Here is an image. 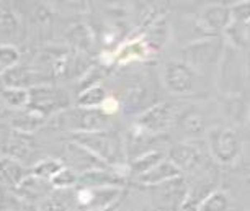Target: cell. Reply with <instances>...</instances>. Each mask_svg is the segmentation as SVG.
I'll list each match as a JSON object with an SVG mask.
<instances>
[{"label":"cell","instance_id":"obj_13","mask_svg":"<svg viewBox=\"0 0 250 211\" xmlns=\"http://www.w3.org/2000/svg\"><path fill=\"white\" fill-rule=\"evenodd\" d=\"M230 23V7L221 5V3H213L206 5L200 12V26L203 30L211 33L226 31V28Z\"/></svg>","mask_w":250,"mask_h":211},{"label":"cell","instance_id":"obj_26","mask_svg":"<svg viewBox=\"0 0 250 211\" xmlns=\"http://www.w3.org/2000/svg\"><path fill=\"white\" fill-rule=\"evenodd\" d=\"M77 182H79V173H75L74 170H70L67 166H64L53 179L49 180V184L51 187H54V189H58V190H69L77 185Z\"/></svg>","mask_w":250,"mask_h":211},{"label":"cell","instance_id":"obj_6","mask_svg":"<svg viewBox=\"0 0 250 211\" xmlns=\"http://www.w3.org/2000/svg\"><path fill=\"white\" fill-rule=\"evenodd\" d=\"M162 82L165 88L173 95H188L193 93L198 87V72L183 61H168L164 65Z\"/></svg>","mask_w":250,"mask_h":211},{"label":"cell","instance_id":"obj_8","mask_svg":"<svg viewBox=\"0 0 250 211\" xmlns=\"http://www.w3.org/2000/svg\"><path fill=\"white\" fill-rule=\"evenodd\" d=\"M173 121H175L173 106L165 102H160V103H155L152 106H149V108L139 116L138 126L146 134L154 136V134H160V133H164V131H167L173 125Z\"/></svg>","mask_w":250,"mask_h":211},{"label":"cell","instance_id":"obj_22","mask_svg":"<svg viewBox=\"0 0 250 211\" xmlns=\"http://www.w3.org/2000/svg\"><path fill=\"white\" fill-rule=\"evenodd\" d=\"M230 210V200L228 193L221 190L209 191L205 198L200 201L196 211H229Z\"/></svg>","mask_w":250,"mask_h":211},{"label":"cell","instance_id":"obj_29","mask_svg":"<svg viewBox=\"0 0 250 211\" xmlns=\"http://www.w3.org/2000/svg\"><path fill=\"white\" fill-rule=\"evenodd\" d=\"M3 116H5V105H3V102L0 100V121H2Z\"/></svg>","mask_w":250,"mask_h":211},{"label":"cell","instance_id":"obj_10","mask_svg":"<svg viewBox=\"0 0 250 211\" xmlns=\"http://www.w3.org/2000/svg\"><path fill=\"white\" fill-rule=\"evenodd\" d=\"M155 189V200L162 206V211H170L175 210L178 206H182L187 200L188 187L185 185V180L182 177H177L173 180L165 182L162 185L154 187Z\"/></svg>","mask_w":250,"mask_h":211},{"label":"cell","instance_id":"obj_15","mask_svg":"<svg viewBox=\"0 0 250 211\" xmlns=\"http://www.w3.org/2000/svg\"><path fill=\"white\" fill-rule=\"evenodd\" d=\"M43 79L44 77L40 76L35 69L20 67V65H15V67L5 70L2 76V81L5 84V87L25 88V90H26V87L41 85V81H43Z\"/></svg>","mask_w":250,"mask_h":211},{"label":"cell","instance_id":"obj_23","mask_svg":"<svg viewBox=\"0 0 250 211\" xmlns=\"http://www.w3.org/2000/svg\"><path fill=\"white\" fill-rule=\"evenodd\" d=\"M20 28L17 13L8 3L0 2V35L3 36H15Z\"/></svg>","mask_w":250,"mask_h":211},{"label":"cell","instance_id":"obj_14","mask_svg":"<svg viewBox=\"0 0 250 211\" xmlns=\"http://www.w3.org/2000/svg\"><path fill=\"white\" fill-rule=\"evenodd\" d=\"M125 182L126 180L121 173L111 170V169L108 170L106 167H103L79 175L77 185H80V189H92V187H120V189H123Z\"/></svg>","mask_w":250,"mask_h":211},{"label":"cell","instance_id":"obj_20","mask_svg":"<svg viewBox=\"0 0 250 211\" xmlns=\"http://www.w3.org/2000/svg\"><path fill=\"white\" fill-rule=\"evenodd\" d=\"M164 159H165V154L162 151L144 152V154H141L139 157H136L129 162V172L138 179V177H141L143 173H146L152 167L157 166L159 162H162Z\"/></svg>","mask_w":250,"mask_h":211},{"label":"cell","instance_id":"obj_30","mask_svg":"<svg viewBox=\"0 0 250 211\" xmlns=\"http://www.w3.org/2000/svg\"><path fill=\"white\" fill-rule=\"evenodd\" d=\"M0 72H2V70H0Z\"/></svg>","mask_w":250,"mask_h":211},{"label":"cell","instance_id":"obj_9","mask_svg":"<svg viewBox=\"0 0 250 211\" xmlns=\"http://www.w3.org/2000/svg\"><path fill=\"white\" fill-rule=\"evenodd\" d=\"M249 20H250V5L249 2L237 3L230 7V23L226 28L230 44L237 49L249 46Z\"/></svg>","mask_w":250,"mask_h":211},{"label":"cell","instance_id":"obj_16","mask_svg":"<svg viewBox=\"0 0 250 211\" xmlns=\"http://www.w3.org/2000/svg\"><path fill=\"white\" fill-rule=\"evenodd\" d=\"M182 173L177 170L175 166L170 164L167 161V159H164L162 162H159L157 166L152 167L150 170H147L146 173H143L141 177H138L139 184L143 185H149V187H157V185H162L165 182L168 180H173L177 179V177H180Z\"/></svg>","mask_w":250,"mask_h":211},{"label":"cell","instance_id":"obj_12","mask_svg":"<svg viewBox=\"0 0 250 211\" xmlns=\"http://www.w3.org/2000/svg\"><path fill=\"white\" fill-rule=\"evenodd\" d=\"M201 152L195 146L188 143H178L173 144L168 151L167 161L173 164L178 172H193L196 167L201 166Z\"/></svg>","mask_w":250,"mask_h":211},{"label":"cell","instance_id":"obj_25","mask_svg":"<svg viewBox=\"0 0 250 211\" xmlns=\"http://www.w3.org/2000/svg\"><path fill=\"white\" fill-rule=\"evenodd\" d=\"M62 167H64V164H62V161H59V159H43V161H40L33 166L31 175L49 182Z\"/></svg>","mask_w":250,"mask_h":211},{"label":"cell","instance_id":"obj_31","mask_svg":"<svg viewBox=\"0 0 250 211\" xmlns=\"http://www.w3.org/2000/svg\"><path fill=\"white\" fill-rule=\"evenodd\" d=\"M0 81H2V79H0Z\"/></svg>","mask_w":250,"mask_h":211},{"label":"cell","instance_id":"obj_24","mask_svg":"<svg viewBox=\"0 0 250 211\" xmlns=\"http://www.w3.org/2000/svg\"><path fill=\"white\" fill-rule=\"evenodd\" d=\"M0 100L3 102V105L12 106V108H25V106H28V90L15 87H3L0 90Z\"/></svg>","mask_w":250,"mask_h":211},{"label":"cell","instance_id":"obj_4","mask_svg":"<svg viewBox=\"0 0 250 211\" xmlns=\"http://www.w3.org/2000/svg\"><path fill=\"white\" fill-rule=\"evenodd\" d=\"M69 97L62 88H58L48 84L31 87L28 90V108L36 116H48L67 110Z\"/></svg>","mask_w":250,"mask_h":211},{"label":"cell","instance_id":"obj_11","mask_svg":"<svg viewBox=\"0 0 250 211\" xmlns=\"http://www.w3.org/2000/svg\"><path fill=\"white\" fill-rule=\"evenodd\" d=\"M64 159L67 161L70 170H74L75 173H85V172L95 170V169L106 167L105 164L102 161H98L90 151H87L85 148H82L80 144L74 143V141H70L67 146H65Z\"/></svg>","mask_w":250,"mask_h":211},{"label":"cell","instance_id":"obj_18","mask_svg":"<svg viewBox=\"0 0 250 211\" xmlns=\"http://www.w3.org/2000/svg\"><path fill=\"white\" fill-rule=\"evenodd\" d=\"M178 128L185 136L198 138V136L206 133L205 116L198 111H187L182 116H178Z\"/></svg>","mask_w":250,"mask_h":211},{"label":"cell","instance_id":"obj_19","mask_svg":"<svg viewBox=\"0 0 250 211\" xmlns=\"http://www.w3.org/2000/svg\"><path fill=\"white\" fill-rule=\"evenodd\" d=\"M106 98V90L97 84V85H90L83 92H80L77 100H75V105H77V108H100Z\"/></svg>","mask_w":250,"mask_h":211},{"label":"cell","instance_id":"obj_27","mask_svg":"<svg viewBox=\"0 0 250 211\" xmlns=\"http://www.w3.org/2000/svg\"><path fill=\"white\" fill-rule=\"evenodd\" d=\"M20 49L13 44H0V70H8L12 67H15L20 63Z\"/></svg>","mask_w":250,"mask_h":211},{"label":"cell","instance_id":"obj_17","mask_svg":"<svg viewBox=\"0 0 250 211\" xmlns=\"http://www.w3.org/2000/svg\"><path fill=\"white\" fill-rule=\"evenodd\" d=\"M49 187H51L49 182L38 179L35 175H28L20 182V185L15 187V189H17L18 198H21L23 201H35V200L48 198Z\"/></svg>","mask_w":250,"mask_h":211},{"label":"cell","instance_id":"obj_2","mask_svg":"<svg viewBox=\"0 0 250 211\" xmlns=\"http://www.w3.org/2000/svg\"><path fill=\"white\" fill-rule=\"evenodd\" d=\"M224 54V44L219 38L201 40L188 44L183 51V63L188 64L195 72H213L218 67Z\"/></svg>","mask_w":250,"mask_h":211},{"label":"cell","instance_id":"obj_3","mask_svg":"<svg viewBox=\"0 0 250 211\" xmlns=\"http://www.w3.org/2000/svg\"><path fill=\"white\" fill-rule=\"evenodd\" d=\"M208 146L216 162L230 166L239 161L242 154V139L232 128L218 126L208 133Z\"/></svg>","mask_w":250,"mask_h":211},{"label":"cell","instance_id":"obj_7","mask_svg":"<svg viewBox=\"0 0 250 211\" xmlns=\"http://www.w3.org/2000/svg\"><path fill=\"white\" fill-rule=\"evenodd\" d=\"M123 189L120 187H92L77 191L79 206L83 211H106L121 198Z\"/></svg>","mask_w":250,"mask_h":211},{"label":"cell","instance_id":"obj_28","mask_svg":"<svg viewBox=\"0 0 250 211\" xmlns=\"http://www.w3.org/2000/svg\"><path fill=\"white\" fill-rule=\"evenodd\" d=\"M0 211H26V205L17 195L0 187Z\"/></svg>","mask_w":250,"mask_h":211},{"label":"cell","instance_id":"obj_21","mask_svg":"<svg viewBox=\"0 0 250 211\" xmlns=\"http://www.w3.org/2000/svg\"><path fill=\"white\" fill-rule=\"evenodd\" d=\"M28 177L23 167L13 159H2L0 161V180L8 185H20V182Z\"/></svg>","mask_w":250,"mask_h":211},{"label":"cell","instance_id":"obj_5","mask_svg":"<svg viewBox=\"0 0 250 211\" xmlns=\"http://www.w3.org/2000/svg\"><path fill=\"white\" fill-rule=\"evenodd\" d=\"M59 123L74 133H95L108 129L110 116L100 108H74L59 116Z\"/></svg>","mask_w":250,"mask_h":211},{"label":"cell","instance_id":"obj_1","mask_svg":"<svg viewBox=\"0 0 250 211\" xmlns=\"http://www.w3.org/2000/svg\"><path fill=\"white\" fill-rule=\"evenodd\" d=\"M74 143L90 151L105 166L120 167L125 162V144L115 131H95V133H74Z\"/></svg>","mask_w":250,"mask_h":211}]
</instances>
